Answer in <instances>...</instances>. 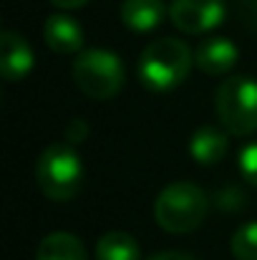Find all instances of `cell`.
<instances>
[{"label": "cell", "mask_w": 257, "mask_h": 260, "mask_svg": "<svg viewBox=\"0 0 257 260\" xmlns=\"http://www.w3.org/2000/svg\"><path fill=\"white\" fill-rule=\"evenodd\" d=\"M194 63L192 51L179 38H157L139 56V76L152 91H171L189 74Z\"/></svg>", "instance_id": "obj_1"}, {"label": "cell", "mask_w": 257, "mask_h": 260, "mask_svg": "<svg viewBox=\"0 0 257 260\" xmlns=\"http://www.w3.org/2000/svg\"><path fill=\"white\" fill-rule=\"evenodd\" d=\"M209 210L207 194L194 182H171L154 202V220L162 230L181 235L197 230Z\"/></svg>", "instance_id": "obj_2"}, {"label": "cell", "mask_w": 257, "mask_h": 260, "mask_svg": "<svg viewBox=\"0 0 257 260\" xmlns=\"http://www.w3.org/2000/svg\"><path fill=\"white\" fill-rule=\"evenodd\" d=\"M35 182L53 202L74 200L84 184V162L71 144H48L35 162Z\"/></svg>", "instance_id": "obj_3"}, {"label": "cell", "mask_w": 257, "mask_h": 260, "mask_svg": "<svg viewBox=\"0 0 257 260\" xmlns=\"http://www.w3.org/2000/svg\"><path fill=\"white\" fill-rule=\"evenodd\" d=\"M219 124L235 137L257 132V81L250 76H232L222 81L214 96Z\"/></svg>", "instance_id": "obj_4"}, {"label": "cell", "mask_w": 257, "mask_h": 260, "mask_svg": "<svg viewBox=\"0 0 257 260\" xmlns=\"http://www.w3.org/2000/svg\"><path fill=\"white\" fill-rule=\"evenodd\" d=\"M74 84L88 99H111L124 86L121 58L103 48L81 51L74 63Z\"/></svg>", "instance_id": "obj_5"}, {"label": "cell", "mask_w": 257, "mask_h": 260, "mask_svg": "<svg viewBox=\"0 0 257 260\" xmlns=\"http://www.w3.org/2000/svg\"><path fill=\"white\" fill-rule=\"evenodd\" d=\"M169 18L181 33L199 36L222 23L225 0H171Z\"/></svg>", "instance_id": "obj_6"}, {"label": "cell", "mask_w": 257, "mask_h": 260, "mask_svg": "<svg viewBox=\"0 0 257 260\" xmlns=\"http://www.w3.org/2000/svg\"><path fill=\"white\" fill-rule=\"evenodd\" d=\"M33 69V48L30 43L13 30L0 33V74L8 84L20 81Z\"/></svg>", "instance_id": "obj_7"}, {"label": "cell", "mask_w": 257, "mask_h": 260, "mask_svg": "<svg viewBox=\"0 0 257 260\" xmlns=\"http://www.w3.org/2000/svg\"><path fill=\"white\" fill-rule=\"evenodd\" d=\"M240 58V51L237 46L230 41V38H207L197 46L194 51V66L199 71H204L207 76H222V74H230L235 69Z\"/></svg>", "instance_id": "obj_8"}, {"label": "cell", "mask_w": 257, "mask_h": 260, "mask_svg": "<svg viewBox=\"0 0 257 260\" xmlns=\"http://www.w3.org/2000/svg\"><path fill=\"white\" fill-rule=\"evenodd\" d=\"M43 41L53 53L68 56L84 48V30L71 15L56 13L43 23Z\"/></svg>", "instance_id": "obj_9"}, {"label": "cell", "mask_w": 257, "mask_h": 260, "mask_svg": "<svg viewBox=\"0 0 257 260\" xmlns=\"http://www.w3.org/2000/svg\"><path fill=\"white\" fill-rule=\"evenodd\" d=\"M119 13H121V23L129 30L149 33L164 20L167 5L164 0H124Z\"/></svg>", "instance_id": "obj_10"}, {"label": "cell", "mask_w": 257, "mask_h": 260, "mask_svg": "<svg viewBox=\"0 0 257 260\" xmlns=\"http://www.w3.org/2000/svg\"><path fill=\"white\" fill-rule=\"evenodd\" d=\"M189 154L197 165H217L227 154V134L217 126H202L189 142Z\"/></svg>", "instance_id": "obj_11"}, {"label": "cell", "mask_w": 257, "mask_h": 260, "mask_svg": "<svg viewBox=\"0 0 257 260\" xmlns=\"http://www.w3.org/2000/svg\"><path fill=\"white\" fill-rule=\"evenodd\" d=\"M35 260H86L84 243L71 233H51L41 240Z\"/></svg>", "instance_id": "obj_12"}, {"label": "cell", "mask_w": 257, "mask_h": 260, "mask_svg": "<svg viewBox=\"0 0 257 260\" xmlns=\"http://www.w3.org/2000/svg\"><path fill=\"white\" fill-rule=\"evenodd\" d=\"M141 250L134 235L124 233V230H111L106 235H101V240L96 243V260H139Z\"/></svg>", "instance_id": "obj_13"}, {"label": "cell", "mask_w": 257, "mask_h": 260, "mask_svg": "<svg viewBox=\"0 0 257 260\" xmlns=\"http://www.w3.org/2000/svg\"><path fill=\"white\" fill-rule=\"evenodd\" d=\"M232 255L237 260H257V222L242 225L235 235H232Z\"/></svg>", "instance_id": "obj_14"}, {"label": "cell", "mask_w": 257, "mask_h": 260, "mask_svg": "<svg viewBox=\"0 0 257 260\" xmlns=\"http://www.w3.org/2000/svg\"><path fill=\"white\" fill-rule=\"evenodd\" d=\"M247 205V194L240 184H225L214 192V207L222 212H240Z\"/></svg>", "instance_id": "obj_15"}, {"label": "cell", "mask_w": 257, "mask_h": 260, "mask_svg": "<svg viewBox=\"0 0 257 260\" xmlns=\"http://www.w3.org/2000/svg\"><path fill=\"white\" fill-rule=\"evenodd\" d=\"M240 172L247 184L257 187V142H250L240 149Z\"/></svg>", "instance_id": "obj_16"}, {"label": "cell", "mask_w": 257, "mask_h": 260, "mask_svg": "<svg viewBox=\"0 0 257 260\" xmlns=\"http://www.w3.org/2000/svg\"><path fill=\"white\" fill-rule=\"evenodd\" d=\"M237 15L247 30L257 33V0H237Z\"/></svg>", "instance_id": "obj_17"}, {"label": "cell", "mask_w": 257, "mask_h": 260, "mask_svg": "<svg viewBox=\"0 0 257 260\" xmlns=\"http://www.w3.org/2000/svg\"><path fill=\"white\" fill-rule=\"evenodd\" d=\"M86 137H88V124H86L84 119H74V121L66 126V144L76 147V144L84 142Z\"/></svg>", "instance_id": "obj_18"}, {"label": "cell", "mask_w": 257, "mask_h": 260, "mask_svg": "<svg viewBox=\"0 0 257 260\" xmlns=\"http://www.w3.org/2000/svg\"><path fill=\"white\" fill-rule=\"evenodd\" d=\"M86 3H88V0H51V5H56V8H61V10H74V8H81Z\"/></svg>", "instance_id": "obj_19"}, {"label": "cell", "mask_w": 257, "mask_h": 260, "mask_svg": "<svg viewBox=\"0 0 257 260\" xmlns=\"http://www.w3.org/2000/svg\"><path fill=\"white\" fill-rule=\"evenodd\" d=\"M149 260H194V258H189V255H184V253L169 250V253H157V255H152Z\"/></svg>", "instance_id": "obj_20"}]
</instances>
